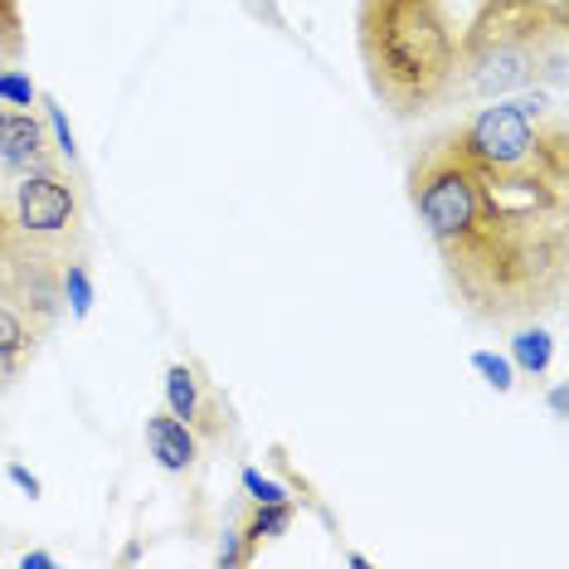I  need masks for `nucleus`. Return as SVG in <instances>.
<instances>
[{"mask_svg":"<svg viewBox=\"0 0 569 569\" xmlns=\"http://www.w3.org/2000/svg\"><path fill=\"white\" fill-rule=\"evenodd\" d=\"M243 491H249L253 501H288V491L278 482H268V477H258L253 468H243Z\"/></svg>","mask_w":569,"mask_h":569,"instance_id":"2eb2a0df","label":"nucleus"},{"mask_svg":"<svg viewBox=\"0 0 569 569\" xmlns=\"http://www.w3.org/2000/svg\"><path fill=\"white\" fill-rule=\"evenodd\" d=\"M292 521H297L292 497H288V501H253L249 521L239 526V540H243V550H249V560H253V550H258V546H268V540H278V536H282V530H288Z\"/></svg>","mask_w":569,"mask_h":569,"instance_id":"1a4fd4ad","label":"nucleus"},{"mask_svg":"<svg viewBox=\"0 0 569 569\" xmlns=\"http://www.w3.org/2000/svg\"><path fill=\"white\" fill-rule=\"evenodd\" d=\"M63 307L73 312V321H83L88 312H93V278H88L83 258H73L69 273H63Z\"/></svg>","mask_w":569,"mask_h":569,"instance_id":"f8f14e48","label":"nucleus"},{"mask_svg":"<svg viewBox=\"0 0 569 569\" xmlns=\"http://www.w3.org/2000/svg\"><path fill=\"white\" fill-rule=\"evenodd\" d=\"M24 10L20 0H0V69H16L24 59Z\"/></svg>","mask_w":569,"mask_h":569,"instance_id":"9b49d317","label":"nucleus"},{"mask_svg":"<svg viewBox=\"0 0 569 569\" xmlns=\"http://www.w3.org/2000/svg\"><path fill=\"white\" fill-rule=\"evenodd\" d=\"M472 366L482 370V380H487L497 395H511V390H516V370H511V360H501V356H491V351H477V356H472Z\"/></svg>","mask_w":569,"mask_h":569,"instance_id":"ddd939ff","label":"nucleus"},{"mask_svg":"<svg viewBox=\"0 0 569 569\" xmlns=\"http://www.w3.org/2000/svg\"><path fill=\"white\" fill-rule=\"evenodd\" d=\"M0 166L6 171H40V166H59L54 147L44 137V122L30 108H0Z\"/></svg>","mask_w":569,"mask_h":569,"instance_id":"423d86ee","label":"nucleus"},{"mask_svg":"<svg viewBox=\"0 0 569 569\" xmlns=\"http://www.w3.org/2000/svg\"><path fill=\"white\" fill-rule=\"evenodd\" d=\"M569 16L565 0H472L458 40V102H497L526 88H560Z\"/></svg>","mask_w":569,"mask_h":569,"instance_id":"20e7f679","label":"nucleus"},{"mask_svg":"<svg viewBox=\"0 0 569 569\" xmlns=\"http://www.w3.org/2000/svg\"><path fill=\"white\" fill-rule=\"evenodd\" d=\"M166 409L176 413V419H186L196 438H210L219 443L224 438V405H219V395L210 390V380H200L196 366H166Z\"/></svg>","mask_w":569,"mask_h":569,"instance_id":"39448f33","label":"nucleus"},{"mask_svg":"<svg viewBox=\"0 0 569 569\" xmlns=\"http://www.w3.org/2000/svg\"><path fill=\"white\" fill-rule=\"evenodd\" d=\"M458 40V0H356V49L366 88L399 122L452 108Z\"/></svg>","mask_w":569,"mask_h":569,"instance_id":"f03ea898","label":"nucleus"},{"mask_svg":"<svg viewBox=\"0 0 569 569\" xmlns=\"http://www.w3.org/2000/svg\"><path fill=\"white\" fill-rule=\"evenodd\" d=\"M405 196L462 317L516 331L560 312L569 288L565 180L491 171L438 132L409 161Z\"/></svg>","mask_w":569,"mask_h":569,"instance_id":"f257e3e1","label":"nucleus"},{"mask_svg":"<svg viewBox=\"0 0 569 569\" xmlns=\"http://www.w3.org/2000/svg\"><path fill=\"white\" fill-rule=\"evenodd\" d=\"M20 565H24V569H30V565H34V569H49V565H54V555L34 550V555H24V560H20Z\"/></svg>","mask_w":569,"mask_h":569,"instance_id":"6ab92c4d","label":"nucleus"},{"mask_svg":"<svg viewBox=\"0 0 569 569\" xmlns=\"http://www.w3.org/2000/svg\"><path fill=\"white\" fill-rule=\"evenodd\" d=\"M34 98L40 93H34V83L24 79L20 69H0V102H6V108H30Z\"/></svg>","mask_w":569,"mask_h":569,"instance_id":"4468645a","label":"nucleus"},{"mask_svg":"<svg viewBox=\"0 0 569 569\" xmlns=\"http://www.w3.org/2000/svg\"><path fill=\"white\" fill-rule=\"evenodd\" d=\"M83 258V204L63 166L20 171L0 196V307L40 336L63 321V273Z\"/></svg>","mask_w":569,"mask_h":569,"instance_id":"7ed1b4c3","label":"nucleus"},{"mask_svg":"<svg viewBox=\"0 0 569 569\" xmlns=\"http://www.w3.org/2000/svg\"><path fill=\"white\" fill-rule=\"evenodd\" d=\"M249 6V16L253 20H268L273 30H282V10H278V0H243Z\"/></svg>","mask_w":569,"mask_h":569,"instance_id":"f3484780","label":"nucleus"},{"mask_svg":"<svg viewBox=\"0 0 569 569\" xmlns=\"http://www.w3.org/2000/svg\"><path fill=\"white\" fill-rule=\"evenodd\" d=\"M34 341H40V331L24 317L10 312V307H0V390L20 380V370L30 366V356H34Z\"/></svg>","mask_w":569,"mask_h":569,"instance_id":"6e6552de","label":"nucleus"},{"mask_svg":"<svg viewBox=\"0 0 569 569\" xmlns=\"http://www.w3.org/2000/svg\"><path fill=\"white\" fill-rule=\"evenodd\" d=\"M44 108H49V122H54V137H59V151L63 157H79V147H73V132H69V122H63V112H59V102L54 98H44Z\"/></svg>","mask_w":569,"mask_h":569,"instance_id":"dca6fc26","label":"nucleus"},{"mask_svg":"<svg viewBox=\"0 0 569 569\" xmlns=\"http://www.w3.org/2000/svg\"><path fill=\"white\" fill-rule=\"evenodd\" d=\"M147 448L157 458V468L166 472H190L200 458V438L186 419H176L171 409L166 413H147Z\"/></svg>","mask_w":569,"mask_h":569,"instance_id":"0eeeda50","label":"nucleus"},{"mask_svg":"<svg viewBox=\"0 0 569 569\" xmlns=\"http://www.w3.org/2000/svg\"><path fill=\"white\" fill-rule=\"evenodd\" d=\"M511 356H516V366H521L526 375H546L550 356H555V336L546 327H536V321H526V327H516Z\"/></svg>","mask_w":569,"mask_h":569,"instance_id":"9d476101","label":"nucleus"},{"mask_svg":"<svg viewBox=\"0 0 569 569\" xmlns=\"http://www.w3.org/2000/svg\"><path fill=\"white\" fill-rule=\"evenodd\" d=\"M10 482H16V487H24V491H30V497H40V477H34V472H24L20 468V462H10Z\"/></svg>","mask_w":569,"mask_h":569,"instance_id":"a211bd4d","label":"nucleus"}]
</instances>
